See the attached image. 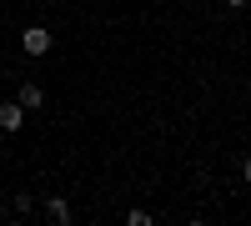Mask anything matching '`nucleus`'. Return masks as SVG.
I'll return each mask as SVG.
<instances>
[{"instance_id": "1", "label": "nucleus", "mask_w": 251, "mask_h": 226, "mask_svg": "<svg viewBox=\"0 0 251 226\" xmlns=\"http://www.w3.org/2000/svg\"><path fill=\"white\" fill-rule=\"evenodd\" d=\"M20 50H25L30 60H35V55H46V50H50V30H46V25H30V30H20Z\"/></svg>"}, {"instance_id": "2", "label": "nucleus", "mask_w": 251, "mask_h": 226, "mask_svg": "<svg viewBox=\"0 0 251 226\" xmlns=\"http://www.w3.org/2000/svg\"><path fill=\"white\" fill-rule=\"evenodd\" d=\"M15 106H20V111H40V106H46V91H40L35 80H25V86H20V96H15Z\"/></svg>"}, {"instance_id": "3", "label": "nucleus", "mask_w": 251, "mask_h": 226, "mask_svg": "<svg viewBox=\"0 0 251 226\" xmlns=\"http://www.w3.org/2000/svg\"><path fill=\"white\" fill-rule=\"evenodd\" d=\"M20 121H25V111L15 100H0V131H20Z\"/></svg>"}, {"instance_id": "4", "label": "nucleus", "mask_w": 251, "mask_h": 226, "mask_svg": "<svg viewBox=\"0 0 251 226\" xmlns=\"http://www.w3.org/2000/svg\"><path fill=\"white\" fill-rule=\"evenodd\" d=\"M46 216L66 226V221H71V206H66V201H60V196H50V201H46Z\"/></svg>"}, {"instance_id": "5", "label": "nucleus", "mask_w": 251, "mask_h": 226, "mask_svg": "<svg viewBox=\"0 0 251 226\" xmlns=\"http://www.w3.org/2000/svg\"><path fill=\"white\" fill-rule=\"evenodd\" d=\"M10 211H15V216H30V211H35V196H30V191H15Z\"/></svg>"}, {"instance_id": "6", "label": "nucleus", "mask_w": 251, "mask_h": 226, "mask_svg": "<svg viewBox=\"0 0 251 226\" xmlns=\"http://www.w3.org/2000/svg\"><path fill=\"white\" fill-rule=\"evenodd\" d=\"M126 221H131V226H151V211H141V206H136V211H126Z\"/></svg>"}, {"instance_id": "7", "label": "nucleus", "mask_w": 251, "mask_h": 226, "mask_svg": "<svg viewBox=\"0 0 251 226\" xmlns=\"http://www.w3.org/2000/svg\"><path fill=\"white\" fill-rule=\"evenodd\" d=\"M226 5H231V10H236V5H246V0H226Z\"/></svg>"}, {"instance_id": "8", "label": "nucleus", "mask_w": 251, "mask_h": 226, "mask_svg": "<svg viewBox=\"0 0 251 226\" xmlns=\"http://www.w3.org/2000/svg\"><path fill=\"white\" fill-rule=\"evenodd\" d=\"M0 221H5V201H0Z\"/></svg>"}]
</instances>
